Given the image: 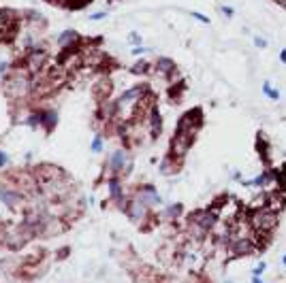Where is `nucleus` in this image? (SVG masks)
Instances as JSON below:
<instances>
[{"mask_svg":"<svg viewBox=\"0 0 286 283\" xmlns=\"http://www.w3.org/2000/svg\"><path fill=\"white\" fill-rule=\"evenodd\" d=\"M2 90L4 96H9L11 100L26 98L28 94H32V75L22 66L13 64V70L2 77Z\"/></svg>","mask_w":286,"mask_h":283,"instance_id":"1","label":"nucleus"},{"mask_svg":"<svg viewBox=\"0 0 286 283\" xmlns=\"http://www.w3.org/2000/svg\"><path fill=\"white\" fill-rule=\"evenodd\" d=\"M248 222L250 228L254 230V234H273V230L278 228L280 223V213L271 211L269 207H261V209H252L248 211Z\"/></svg>","mask_w":286,"mask_h":283,"instance_id":"2","label":"nucleus"},{"mask_svg":"<svg viewBox=\"0 0 286 283\" xmlns=\"http://www.w3.org/2000/svg\"><path fill=\"white\" fill-rule=\"evenodd\" d=\"M47 62H49V49L45 45H39V47H32V49H26L24 56L20 58V62H15V64L24 70H28L34 77L47 68Z\"/></svg>","mask_w":286,"mask_h":283,"instance_id":"3","label":"nucleus"},{"mask_svg":"<svg viewBox=\"0 0 286 283\" xmlns=\"http://www.w3.org/2000/svg\"><path fill=\"white\" fill-rule=\"evenodd\" d=\"M148 94H150V85L148 83H135V85L128 87V90H124V92L120 94V98H118L120 115L128 109V111H131V120H132V113H135L139 100H141L143 96H148Z\"/></svg>","mask_w":286,"mask_h":283,"instance_id":"4","label":"nucleus"},{"mask_svg":"<svg viewBox=\"0 0 286 283\" xmlns=\"http://www.w3.org/2000/svg\"><path fill=\"white\" fill-rule=\"evenodd\" d=\"M226 249H229L231 258H246V256H252L254 251H259V247H256L254 239L243 237V234H231Z\"/></svg>","mask_w":286,"mask_h":283,"instance_id":"5","label":"nucleus"},{"mask_svg":"<svg viewBox=\"0 0 286 283\" xmlns=\"http://www.w3.org/2000/svg\"><path fill=\"white\" fill-rule=\"evenodd\" d=\"M132 170V160L128 156L126 149H118L109 156L107 160V173L109 177H120V175H128Z\"/></svg>","mask_w":286,"mask_h":283,"instance_id":"6","label":"nucleus"},{"mask_svg":"<svg viewBox=\"0 0 286 283\" xmlns=\"http://www.w3.org/2000/svg\"><path fill=\"white\" fill-rule=\"evenodd\" d=\"M154 73L162 77L165 81H169V83H175V81L182 79V75H179V66L175 64L173 58L169 56H158L154 62Z\"/></svg>","mask_w":286,"mask_h":283,"instance_id":"7","label":"nucleus"},{"mask_svg":"<svg viewBox=\"0 0 286 283\" xmlns=\"http://www.w3.org/2000/svg\"><path fill=\"white\" fill-rule=\"evenodd\" d=\"M203 123H205V115H203V109L201 107H192L188 109L186 113H182V117L177 120V126L179 130H199L203 128Z\"/></svg>","mask_w":286,"mask_h":283,"instance_id":"8","label":"nucleus"},{"mask_svg":"<svg viewBox=\"0 0 286 283\" xmlns=\"http://www.w3.org/2000/svg\"><path fill=\"white\" fill-rule=\"evenodd\" d=\"M111 92H113V81H111V77H109V75L96 77L94 85H92V94H94V98L98 100V102H103V100H109Z\"/></svg>","mask_w":286,"mask_h":283,"instance_id":"9","label":"nucleus"},{"mask_svg":"<svg viewBox=\"0 0 286 283\" xmlns=\"http://www.w3.org/2000/svg\"><path fill=\"white\" fill-rule=\"evenodd\" d=\"M58 49H73V47H84V37L77 30H64L56 37Z\"/></svg>","mask_w":286,"mask_h":283,"instance_id":"10","label":"nucleus"},{"mask_svg":"<svg viewBox=\"0 0 286 283\" xmlns=\"http://www.w3.org/2000/svg\"><path fill=\"white\" fill-rule=\"evenodd\" d=\"M135 198H139L143 204H148V207H158V204L162 202V198H160V194L156 192V187L154 185H141V187H137V192H135Z\"/></svg>","mask_w":286,"mask_h":283,"instance_id":"11","label":"nucleus"},{"mask_svg":"<svg viewBox=\"0 0 286 283\" xmlns=\"http://www.w3.org/2000/svg\"><path fill=\"white\" fill-rule=\"evenodd\" d=\"M145 126H148V132H150L152 139L160 137V132H162V115H160L158 104H154V107L150 109L148 117H145Z\"/></svg>","mask_w":286,"mask_h":283,"instance_id":"12","label":"nucleus"},{"mask_svg":"<svg viewBox=\"0 0 286 283\" xmlns=\"http://www.w3.org/2000/svg\"><path fill=\"white\" fill-rule=\"evenodd\" d=\"M124 211H126V215L131 217L132 222H137V223H139V222H143L145 217H148L150 207H148V204H143L139 198L132 196L131 200H128V204H126V209H124Z\"/></svg>","mask_w":286,"mask_h":283,"instance_id":"13","label":"nucleus"},{"mask_svg":"<svg viewBox=\"0 0 286 283\" xmlns=\"http://www.w3.org/2000/svg\"><path fill=\"white\" fill-rule=\"evenodd\" d=\"M0 202H2L4 207L15 209L24 202V194L20 190H13V187H0Z\"/></svg>","mask_w":286,"mask_h":283,"instance_id":"14","label":"nucleus"},{"mask_svg":"<svg viewBox=\"0 0 286 283\" xmlns=\"http://www.w3.org/2000/svg\"><path fill=\"white\" fill-rule=\"evenodd\" d=\"M184 166V160H179V158H173L171 153H167L165 158H162V162H160V166L158 170L162 175H175V173H179Z\"/></svg>","mask_w":286,"mask_h":283,"instance_id":"15","label":"nucleus"},{"mask_svg":"<svg viewBox=\"0 0 286 283\" xmlns=\"http://www.w3.org/2000/svg\"><path fill=\"white\" fill-rule=\"evenodd\" d=\"M51 7H60V9H66V11H81L86 9L92 0H45Z\"/></svg>","mask_w":286,"mask_h":283,"instance_id":"16","label":"nucleus"},{"mask_svg":"<svg viewBox=\"0 0 286 283\" xmlns=\"http://www.w3.org/2000/svg\"><path fill=\"white\" fill-rule=\"evenodd\" d=\"M154 73V64L150 60H137L135 64L131 66V75H137V77H145V75H152Z\"/></svg>","mask_w":286,"mask_h":283,"instance_id":"17","label":"nucleus"},{"mask_svg":"<svg viewBox=\"0 0 286 283\" xmlns=\"http://www.w3.org/2000/svg\"><path fill=\"white\" fill-rule=\"evenodd\" d=\"M256 151H259L263 164H267V166H269V160H271V156H269V143L265 141V134H263V132H259V139H256Z\"/></svg>","mask_w":286,"mask_h":283,"instance_id":"18","label":"nucleus"},{"mask_svg":"<svg viewBox=\"0 0 286 283\" xmlns=\"http://www.w3.org/2000/svg\"><path fill=\"white\" fill-rule=\"evenodd\" d=\"M184 213V207L179 202H173V204H169V207H165V220H177L179 215Z\"/></svg>","mask_w":286,"mask_h":283,"instance_id":"19","label":"nucleus"},{"mask_svg":"<svg viewBox=\"0 0 286 283\" xmlns=\"http://www.w3.org/2000/svg\"><path fill=\"white\" fill-rule=\"evenodd\" d=\"M263 94H265L269 100H273V102H278V100H280V92L269 83V81H265V83H263Z\"/></svg>","mask_w":286,"mask_h":283,"instance_id":"20","label":"nucleus"},{"mask_svg":"<svg viewBox=\"0 0 286 283\" xmlns=\"http://www.w3.org/2000/svg\"><path fill=\"white\" fill-rule=\"evenodd\" d=\"M92 151H94V153L103 151V137H101V134H96L94 141H92Z\"/></svg>","mask_w":286,"mask_h":283,"instance_id":"21","label":"nucleus"},{"mask_svg":"<svg viewBox=\"0 0 286 283\" xmlns=\"http://www.w3.org/2000/svg\"><path fill=\"white\" fill-rule=\"evenodd\" d=\"M148 51H152L150 47H145V45H137V47H132V49H131V54L139 58V56H145V54H148Z\"/></svg>","mask_w":286,"mask_h":283,"instance_id":"22","label":"nucleus"},{"mask_svg":"<svg viewBox=\"0 0 286 283\" xmlns=\"http://www.w3.org/2000/svg\"><path fill=\"white\" fill-rule=\"evenodd\" d=\"M190 15L195 17L197 21H201V23H212V20H209V17H207L205 13H199V11H190Z\"/></svg>","mask_w":286,"mask_h":283,"instance_id":"23","label":"nucleus"},{"mask_svg":"<svg viewBox=\"0 0 286 283\" xmlns=\"http://www.w3.org/2000/svg\"><path fill=\"white\" fill-rule=\"evenodd\" d=\"M128 43H131L132 47H137V45H141V43H143V39H141V34H139V32H131V37H128Z\"/></svg>","mask_w":286,"mask_h":283,"instance_id":"24","label":"nucleus"},{"mask_svg":"<svg viewBox=\"0 0 286 283\" xmlns=\"http://www.w3.org/2000/svg\"><path fill=\"white\" fill-rule=\"evenodd\" d=\"M265 270H267V262H259V264L254 266V270H252V277H261L263 273H265Z\"/></svg>","mask_w":286,"mask_h":283,"instance_id":"25","label":"nucleus"},{"mask_svg":"<svg viewBox=\"0 0 286 283\" xmlns=\"http://www.w3.org/2000/svg\"><path fill=\"white\" fill-rule=\"evenodd\" d=\"M105 17H109L107 11H96V13L90 15V20H92V21H101V20H105Z\"/></svg>","mask_w":286,"mask_h":283,"instance_id":"26","label":"nucleus"},{"mask_svg":"<svg viewBox=\"0 0 286 283\" xmlns=\"http://www.w3.org/2000/svg\"><path fill=\"white\" fill-rule=\"evenodd\" d=\"M254 47L256 49H267V40L263 37H254Z\"/></svg>","mask_w":286,"mask_h":283,"instance_id":"27","label":"nucleus"},{"mask_svg":"<svg viewBox=\"0 0 286 283\" xmlns=\"http://www.w3.org/2000/svg\"><path fill=\"white\" fill-rule=\"evenodd\" d=\"M220 13H222L224 17H233V15H235V9H233V7H226V4H222V7H220Z\"/></svg>","mask_w":286,"mask_h":283,"instance_id":"28","label":"nucleus"},{"mask_svg":"<svg viewBox=\"0 0 286 283\" xmlns=\"http://www.w3.org/2000/svg\"><path fill=\"white\" fill-rule=\"evenodd\" d=\"M7 164H9V156H7L4 151H0V168L7 166Z\"/></svg>","mask_w":286,"mask_h":283,"instance_id":"29","label":"nucleus"},{"mask_svg":"<svg viewBox=\"0 0 286 283\" xmlns=\"http://www.w3.org/2000/svg\"><path fill=\"white\" fill-rule=\"evenodd\" d=\"M233 181H239V183H242V181H243V175L239 173V170H235V173H233Z\"/></svg>","mask_w":286,"mask_h":283,"instance_id":"30","label":"nucleus"},{"mask_svg":"<svg viewBox=\"0 0 286 283\" xmlns=\"http://www.w3.org/2000/svg\"><path fill=\"white\" fill-rule=\"evenodd\" d=\"M280 62L286 64V47H284V49H280Z\"/></svg>","mask_w":286,"mask_h":283,"instance_id":"31","label":"nucleus"},{"mask_svg":"<svg viewBox=\"0 0 286 283\" xmlns=\"http://www.w3.org/2000/svg\"><path fill=\"white\" fill-rule=\"evenodd\" d=\"M252 283H263L261 277H252Z\"/></svg>","mask_w":286,"mask_h":283,"instance_id":"32","label":"nucleus"},{"mask_svg":"<svg viewBox=\"0 0 286 283\" xmlns=\"http://www.w3.org/2000/svg\"><path fill=\"white\" fill-rule=\"evenodd\" d=\"M282 264H284V266H286V256H284V258H282Z\"/></svg>","mask_w":286,"mask_h":283,"instance_id":"33","label":"nucleus"}]
</instances>
